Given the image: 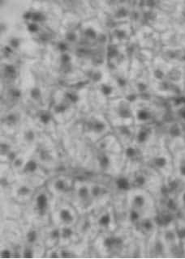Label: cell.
Instances as JSON below:
<instances>
[{"mask_svg":"<svg viewBox=\"0 0 185 259\" xmlns=\"http://www.w3.org/2000/svg\"><path fill=\"white\" fill-rule=\"evenodd\" d=\"M131 227L144 219L155 218L158 214L156 198L154 194L142 189L132 188L125 193Z\"/></svg>","mask_w":185,"mask_h":259,"instance_id":"1","label":"cell"},{"mask_svg":"<svg viewBox=\"0 0 185 259\" xmlns=\"http://www.w3.org/2000/svg\"><path fill=\"white\" fill-rule=\"evenodd\" d=\"M55 198L45 187H39L31 200L24 206L21 220L31 223L39 228L51 224V214Z\"/></svg>","mask_w":185,"mask_h":259,"instance_id":"2","label":"cell"},{"mask_svg":"<svg viewBox=\"0 0 185 259\" xmlns=\"http://www.w3.org/2000/svg\"><path fill=\"white\" fill-rule=\"evenodd\" d=\"M135 125H159L167 120V109L153 97H140L133 99Z\"/></svg>","mask_w":185,"mask_h":259,"instance_id":"3","label":"cell"},{"mask_svg":"<svg viewBox=\"0 0 185 259\" xmlns=\"http://www.w3.org/2000/svg\"><path fill=\"white\" fill-rule=\"evenodd\" d=\"M143 156L144 164L159 172L165 181L174 177L173 154L163 142L159 140L155 145L143 150Z\"/></svg>","mask_w":185,"mask_h":259,"instance_id":"4","label":"cell"},{"mask_svg":"<svg viewBox=\"0 0 185 259\" xmlns=\"http://www.w3.org/2000/svg\"><path fill=\"white\" fill-rule=\"evenodd\" d=\"M104 113L112 128L135 124L133 100L129 97H120L110 100Z\"/></svg>","mask_w":185,"mask_h":259,"instance_id":"5","label":"cell"},{"mask_svg":"<svg viewBox=\"0 0 185 259\" xmlns=\"http://www.w3.org/2000/svg\"><path fill=\"white\" fill-rule=\"evenodd\" d=\"M159 140L172 154L185 148V128L179 119H167L158 125Z\"/></svg>","mask_w":185,"mask_h":259,"instance_id":"6","label":"cell"},{"mask_svg":"<svg viewBox=\"0 0 185 259\" xmlns=\"http://www.w3.org/2000/svg\"><path fill=\"white\" fill-rule=\"evenodd\" d=\"M81 214L71 201L55 198L51 210V221L59 228L75 227Z\"/></svg>","mask_w":185,"mask_h":259,"instance_id":"7","label":"cell"},{"mask_svg":"<svg viewBox=\"0 0 185 259\" xmlns=\"http://www.w3.org/2000/svg\"><path fill=\"white\" fill-rule=\"evenodd\" d=\"M92 214L94 215L98 234L113 233L120 227L112 201L98 210H94Z\"/></svg>","mask_w":185,"mask_h":259,"instance_id":"8","label":"cell"},{"mask_svg":"<svg viewBox=\"0 0 185 259\" xmlns=\"http://www.w3.org/2000/svg\"><path fill=\"white\" fill-rule=\"evenodd\" d=\"M90 117L86 132L89 137L96 144L112 132V126L105 113L94 112Z\"/></svg>","mask_w":185,"mask_h":259,"instance_id":"9","label":"cell"},{"mask_svg":"<svg viewBox=\"0 0 185 259\" xmlns=\"http://www.w3.org/2000/svg\"><path fill=\"white\" fill-rule=\"evenodd\" d=\"M159 142V127L155 125H135L134 145L147 149Z\"/></svg>","mask_w":185,"mask_h":259,"instance_id":"10","label":"cell"},{"mask_svg":"<svg viewBox=\"0 0 185 259\" xmlns=\"http://www.w3.org/2000/svg\"><path fill=\"white\" fill-rule=\"evenodd\" d=\"M159 228L167 248L168 257H180L182 253V244L177 233L175 221Z\"/></svg>","mask_w":185,"mask_h":259,"instance_id":"11","label":"cell"},{"mask_svg":"<svg viewBox=\"0 0 185 259\" xmlns=\"http://www.w3.org/2000/svg\"><path fill=\"white\" fill-rule=\"evenodd\" d=\"M74 185L75 183H72V181L62 177L52 181L47 186V190L55 198L70 201L73 193Z\"/></svg>","mask_w":185,"mask_h":259,"instance_id":"12","label":"cell"},{"mask_svg":"<svg viewBox=\"0 0 185 259\" xmlns=\"http://www.w3.org/2000/svg\"><path fill=\"white\" fill-rule=\"evenodd\" d=\"M2 220L21 221L24 214V206L8 197H2L1 201Z\"/></svg>","mask_w":185,"mask_h":259,"instance_id":"13","label":"cell"},{"mask_svg":"<svg viewBox=\"0 0 185 259\" xmlns=\"http://www.w3.org/2000/svg\"><path fill=\"white\" fill-rule=\"evenodd\" d=\"M96 148L99 151L109 153L123 154L124 152V147L112 132L97 142Z\"/></svg>","mask_w":185,"mask_h":259,"instance_id":"14","label":"cell"},{"mask_svg":"<svg viewBox=\"0 0 185 259\" xmlns=\"http://www.w3.org/2000/svg\"><path fill=\"white\" fill-rule=\"evenodd\" d=\"M43 241L47 249L58 246L60 241V228L55 226L52 223L42 228Z\"/></svg>","mask_w":185,"mask_h":259,"instance_id":"15","label":"cell"},{"mask_svg":"<svg viewBox=\"0 0 185 259\" xmlns=\"http://www.w3.org/2000/svg\"><path fill=\"white\" fill-rule=\"evenodd\" d=\"M173 168L174 177L185 184V148L173 154Z\"/></svg>","mask_w":185,"mask_h":259,"instance_id":"16","label":"cell"},{"mask_svg":"<svg viewBox=\"0 0 185 259\" xmlns=\"http://www.w3.org/2000/svg\"><path fill=\"white\" fill-rule=\"evenodd\" d=\"M112 45L118 46L124 42H128L130 38L131 27L128 23L119 24L112 29Z\"/></svg>","mask_w":185,"mask_h":259,"instance_id":"17","label":"cell"},{"mask_svg":"<svg viewBox=\"0 0 185 259\" xmlns=\"http://www.w3.org/2000/svg\"><path fill=\"white\" fill-rule=\"evenodd\" d=\"M175 225L182 246H185V219L179 214L175 218Z\"/></svg>","mask_w":185,"mask_h":259,"instance_id":"18","label":"cell"},{"mask_svg":"<svg viewBox=\"0 0 185 259\" xmlns=\"http://www.w3.org/2000/svg\"><path fill=\"white\" fill-rule=\"evenodd\" d=\"M181 92H182V95L185 98V69L184 74H183V81H182V84H181Z\"/></svg>","mask_w":185,"mask_h":259,"instance_id":"19","label":"cell"},{"mask_svg":"<svg viewBox=\"0 0 185 259\" xmlns=\"http://www.w3.org/2000/svg\"><path fill=\"white\" fill-rule=\"evenodd\" d=\"M179 214L185 219V206H183V207L180 209V210H179Z\"/></svg>","mask_w":185,"mask_h":259,"instance_id":"20","label":"cell"}]
</instances>
